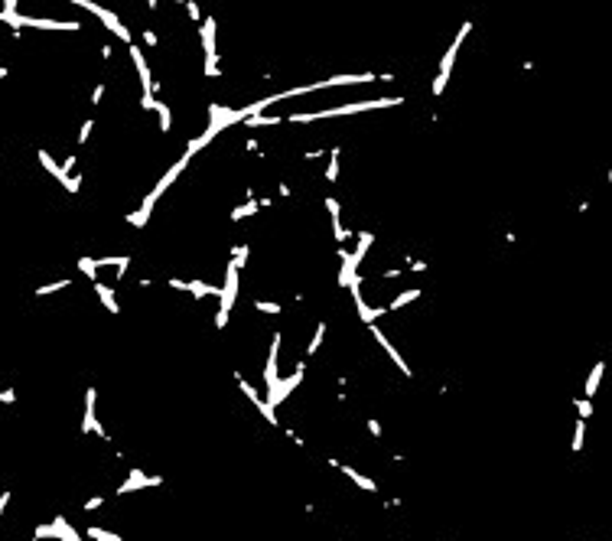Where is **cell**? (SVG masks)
I'll list each match as a JSON object with an SVG mask.
<instances>
[{
	"instance_id": "277c9868",
	"label": "cell",
	"mask_w": 612,
	"mask_h": 541,
	"mask_svg": "<svg viewBox=\"0 0 612 541\" xmlns=\"http://www.w3.org/2000/svg\"><path fill=\"white\" fill-rule=\"evenodd\" d=\"M85 398H88V404H85V424H82V430H88V434H98V437H104V440H108L104 427L98 424V418H95V401H98L95 388H88V392H85Z\"/></svg>"
},
{
	"instance_id": "e0dca14e",
	"label": "cell",
	"mask_w": 612,
	"mask_h": 541,
	"mask_svg": "<svg viewBox=\"0 0 612 541\" xmlns=\"http://www.w3.org/2000/svg\"><path fill=\"white\" fill-rule=\"evenodd\" d=\"M65 287H72V284H69V280H56V284H46V287H39L36 294H39V297H49V294H56V290H65Z\"/></svg>"
},
{
	"instance_id": "9c48e42d",
	"label": "cell",
	"mask_w": 612,
	"mask_h": 541,
	"mask_svg": "<svg viewBox=\"0 0 612 541\" xmlns=\"http://www.w3.org/2000/svg\"><path fill=\"white\" fill-rule=\"evenodd\" d=\"M202 46H206L209 62H215V20H206V30H202Z\"/></svg>"
},
{
	"instance_id": "6da1fadb",
	"label": "cell",
	"mask_w": 612,
	"mask_h": 541,
	"mask_svg": "<svg viewBox=\"0 0 612 541\" xmlns=\"http://www.w3.org/2000/svg\"><path fill=\"white\" fill-rule=\"evenodd\" d=\"M469 30H472V23H463L459 36L453 39V46L446 49V56H443V62H440V75H437V82H433V95H440V92H443V85H446L449 72H453V59H456V52H459V42L466 39V33H469Z\"/></svg>"
},
{
	"instance_id": "83f0119b",
	"label": "cell",
	"mask_w": 612,
	"mask_h": 541,
	"mask_svg": "<svg viewBox=\"0 0 612 541\" xmlns=\"http://www.w3.org/2000/svg\"><path fill=\"white\" fill-rule=\"evenodd\" d=\"M144 42H147V46H156V33L153 30H144Z\"/></svg>"
},
{
	"instance_id": "4fadbf2b",
	"label": "cell",
	"mask_w": 612,
	"mask_h": 541,
	"mask_svg": "<svg viewBox=\"0 0 612 541\" xmlns=\"http://www.w3.org/2000/svg\"><path fill=\"white\" fill-rule=\"evenodd\" d=\"M417 297H420V290H417V287H414V290H404V294H397L384 310H401L404 304H411V300H417Z\"/></svg>"
},
{
	"instance_id": "d4e9b609",
	"label": "cell",
	"mask_w": 612,
	"mask_h": 541,
	"mask_svg": "<svg viewBox=\"0 0 612 541\" xmlns=\"http://www.w3.org/2000/svg\"><path fill=\"white\" fill-rule=\"evenodd\" d=\"M590 414H593V404H590V398H586V401H580V418H583V421H586V418H590Z\"/></svg>"
},
{
	"instance_id": "1f68e13d",
	"label": "cell",
	"mask_w": 612,
	"mask_h": 541,
	"mask_svg": "<svg viewBox=\"0 0 612 541\" xmlns=\"http://www.w3.org/2000/svg\"><path fill=\"white\" fill-rule=\"evenodd\" d=\"M368 430L375 434V437H381V424H378V421H368Z\"/></svg>"
},
{
	"instance_id": "4316f807",
	"label": "cell",
	"mask_w": 612,
	"mask_h": 541,
	"mask_svg": "<svg viewBox=\"0 0 612 541\" xmlns=\"http://www.w3.org/2000/svg\"><path fill=\"white\" fill-rule=\"evenodd\" d=\"M186 10H189V16H192V20H199V4H192V0H189V4H186Z\"/></svg>"
},
{
	"instance_id": "d590c367",
	"label": "cell",
	"mask_w": 612,
	"mask_h": 541,
	"mask_svg": "<svg viewBox=\"0 0 612 541\" xmlns=\"http://www.w3.org/2000/svg\"><path fill=\"white\" fill-rule=\"evenodd\" d=\"M173 4H176V0H173Z\"/></svg>"
},
{
	"instance_id": "8fae6325",
	"label": "cell",
	"mask_w": 612,
	"mask_h": 541,
	"mask_svg": "<svg viewBox=\"0 0 612 541\" xmlns=\"http://www.w3.org/2000/svg\"><path fill=\"white\" fill-rule=\"evenodd\" d=\"M95 294L101 297V304L108 307L111 313H118V310H121V307H118V300H114V290H111V287H104V284H98V280H95Z\"/></svg>"
},
{
	"instance_id": "7a4b0ae2",
	"label": "cell",
	"mask_w": 612,
	"mask_h": 541,
	"mask_svg": "<svg viewBox=\"0 0 612 541\" xmlns=\"http://www.w3.org/2000/svg\"><path fill=\"white\" fill-rule=\"evenodd\" d=\"M277 349H280V333H274L270 359H267V365H264V381H267V398H264V401H270V398L277 395V388H280V375H277Z\"/></svg>"
},
{
	"instance_id": "f546056e",
	"label": "cell",
	"mask_w": 612,
	"mask_h": 541,
	"mask_svg": "<svg viewBox=\"0 0 612 541\" xmlns=\"http://www.w3.org/2000/svg\"><path fill=\"white\" fill-rule=\"evenodd\" d=\"M88 134H92V121H85V124H82V144L88 140Z\"/></svg>"
},
{
	"instance_id": "2e32d148",
	"label": "cell",
	"mask_w": 612,
	"mask_h": 541,
	"mask_svg": "<svg viewBox=\"0 0 612 541\" xmlns=\"http://www.w3.org/2000/svg\"><path fill=\"white\" fill-rule=\"evenodd\" d=\"M602 369H606V365L599 362V365L593 369V375L586 378V395H590V398H593V392H596V385H599V378H602Z\"/></svg>"
},
{
	"instance_id": "44dd1931",
	"label": "cell",
	"mask_w": 612,
	"mask_h": 541,
	"mask_svg": "<svg viewBox=\"0 0 612 541\" xmlns=\"http://www.w3.org/2000/svg\"><path fill=\"white\" fill-rule=\"evenodd\" d=\"M78 268H82V271L88 274V277H95V280H98V264H95L92 258H82V261H78Z\"/></svg>"
},
{
	"instance_id": "e575fe53",
	"label": "cell",
	"mask_w": 612,
	"mask_h": 541,
	"mask_svg": "<svg viewBox=\"0 0 612 541\" xmlns=\"http://www.w3.org/2000/svg\"><path fill=\"white\" fill-rule=\"evenodd\" d=\"M4 75H7V69H0V78H4Z\"/></svg>"
},
{
	"instance_id": "30bf717a",
	"label": "cell",
	"mask_w": 612,
	"mask_h": 541,
	"mask_svg": "<svg viewBox=\"0 0 612 541\" xmlns=\"http://www.w3.org/2000/svg\"><path fill=\"white\" fill-rule=\"evenodd\" d=\"M335 469H342V473L349 476V480H355V486H361V489H368V492H375V489H378V486H375V480H368V476L355 473V469H352V466H342V463H339Z\"/></svg>"
},
{
	"instance_id": "603a6c76",
	"label": "cell",
	"mask_w": 612,
	"mask_h": 541,
	"mask_svg": "<svg viewBox=\"0 0 612 541\" xmlns=\"http://www.w3.org/2000/svg\"><path fill=\"white\" fill-rule=\"evenodd\" d=\"M254 212H257V202H247V206H241V209L232 212V219H244V215H254Z\"/></svg>"
},
{
	"instance_id": "836d02e7",
	"label": "cell",
	"mask_w": 612,
	"mask_h": 541,
	"mask_svg": "<svg viewBox=\"0 0 612 541\" xmlns=\"http://www.w3.org/2000/svg\"><path fill=\"white\" fill-rule=\"evenodd\" d=\"M72 4H82V7H85V4H88V0H72Z\"/></svg>"
},
{
	"instance_id": "9a60e30c",
	"label": "cell",
	"mask_w": 612,
	"mask_h": 541,
	"mask_svg": "<svg viewBox=\"0 0 612 541\" xmlns=\"http://www.w3.org/2000/svg\"><path fill=\"white\" fill-rule=\"evenodd\" d=\"M85 535L92 541H121V535H111V531H104V528H88Z\"/></svg>"
},
{
	"instance_id": "3957f363",
	"label": "cell",
	"mask_w": 612,
	"mask_h": 541,
	"mask_svg": "<svg viewBox=\"0 0 612 541\" xmlns=\"http://www.w3.org/2000/svg\"><path fill=\"white\" fill-rule=\"evenodd\" d=\"M85 10H92L95 16H98V20L104 23V26H108V30L114 33V36H118L121 42H130V33H127V26H124L121 20H118V16H114L111 10H104V7H98V4H92V0H88V4H85Z\"/></svg>"
},
{
	"instance_id": "7c38bea8",
	"label": "cell",
	"mask_w": 612,
	"mask_h": 541,
	"mask_svg": "<svg viewBox=\"0 0 612 541\" xmlns=\"http://www.w3.org/2000/svg\"><path fill=\"white\" fill-rule=\"evenodd\" d=\"M186 290H189V294H196L199 300L209 297V294L218 297V287H212V284H206V280H189V284H186Z\"/></svg>"
},
{
	"instance_id": "ffe728a7",
	"label": "cell",
	"mask_w": 612,
	"mask_h": 541,
	"mask_svg": "<svg viewBox=\"0 0 612 541\" xmlns=\"http://www.w3.org/2000/svg\"><path fill=\"white\" fill-rule=\"evenodd\" d=\"M251 307L261 313H280V304H267V300H251Z\"/></svg>"
},
{
	"instance_id": "52a82bcc",
	"label": "cell",
	"mask_w": 612,
	"mask_h": 541,
	"mask_svg": "<svg viewBox=\"0 0 612 541\" xmlns=\"http://www.w3.org/2000/svg\"><path fill=\"white\" fill-rule=\"evenodd\" d=\"M130 59H134V66H137V72H140V85H144V95H147V98H153V78H150V69H147V62H144V56H140V49H137V46H130Z\"/></svg>"
},
{
	"instance_id": "f1b7e54d",
	"label": "cell",
	"mask_w": 612,
	"mask_h": 541,
	"mask_svg": "<svg viewBox=\"0 0 612 541\" xmlns=\"http://www.w3.org/2000/svg\"><path fill=\"white\" fill-rule=\"evenodd\" d=\"M101 95H104V88H101V85H95V92H92V101L98 104V101H101Z\"/></svg>"
},
{
	"instance_id": "484cf974",
	"label": "cell",
	"mask_w": 612,
	"mask_h": 541,
	"mask_svg": "<svg viewBox=\"0 0 612 541\" xmlns=\"http://www.w3.org/2000/svg\"><path fill=\"white\" fill-rule=\"evenodd\" d=\"M101 505H104V499H101V495H95V499H88V502H85V509L92 512V509H101Z\"/></svg>"
},
{
	"instance_id": "d6986e66",
	"label": "cell",
	"mask_w": 612,
	"mask_h": 541,
	"mask_svg": "<svg viewBox=\"0 0 612 541\" xmlns=\"http://www.w3.org/2000/svg\"><path fill=\"white\" fill-rule=\"evenodd\" d=\"M583 434H586V421H576V430H573V450H580L583 447Z\"/></svg>"
},
{
	"instance_id": "4dcf8cb0",
	"label": "cell",
	"mask_w": 612,
	"mask_h": 541,
	"mask_svg": "<svg viewBox=\"0 0 612 541\" xmlns=\"http://www.w3.org/2000/svg\"><path fill=\"white\" fill-rule=\"evenodd\" d=\"M7 502H10V492H4V495H0V518H4V509H7Z\"/></svg>"
},
{
	"instance_id": "cb8c5ba5",
	"label": "cell",
	"mask_w": 612,
	"mask_h": 541,
	"mask_svg": "<svg viewBox=\"0 0 612 541\" xmlns=\"http://www.w3.org/2000/svg\"><path fill=\"white\" fill-rule=\"evenodd\" d=\"M33 535H36V538H59V531H56V525H39Z\"/></svg>"
},
{
	"instance_id": "7402d4cb",
	"label": "cell",
	"mask_w": 612,
	"mask_h": 541,
	"mask_svg": "<svg viewBox=\"0 0 612 541\" xmlns=\"http://www.w3.org/2000/svg\"><path fill=\"white\" fill-rule=\"evenodd\" d=\"M156 114H160V131H170V108L156 104Z\"/></svg>"
},
{
	"instance_id": "ba28073f",
	"label": "cell",
	"mask_w": 612,
	"mask_h": 541,
	"mask_svg": "<svg viewBox=\"0 0 612 541\" xmlns=\"http://www.w3.org/2000/svg\"><path fill=\"white\" fill-rule=\"evenodd\" d=\"M326 209H329V222H332V232H335V242H345V238H349V235H345V228H342V222H339V199H326Z\"/></svg>"
},
{
	"instance_id": "8992f818",
	"label": "cell",
	"mask_w": 612,
	"mask_h": 541,
	"mask_svg": "<svg viewBox=\"0 0 612 541\" xmlns=\"http://www.w3.org/2000/svg\"><path fill=\"white\" fill-rule=\"evenodd\" d=\"M160 483H163V476H144V473H140V469H130V480L127 483H121V495L124 492H134V489H140V486H160Z\"/></svg>"
},
{
	"instance_id": "ac0fdd59",
	"label": "cell",
	"mask_w": 612,
	"mask_h": 541,
	"mask_svg": "<svg viewBox=\"0 0 612 541\" xmlns=\"http://www.w3.org/2000/svg\"><path fill=\"white\" fill-rule=\"evenodd\" d=\"M326 176H329V183H335V176H339V147L332 150V160H329V166H326Z\"/></svg>"
},
{
	"instance_id": "d6a6232c",
	"label": "cell",
	"mask_w": 612,
	"mask_h": 541,
	"mask_svg": "<svg viewBox=\"0 0 612 541\" xmlns=\"http://www.w3.org/2000/svg\"><path fill=\"white\" fill-rule=\"evenodd\" d=\"M147 4H150V10H156V0H147Z\"/></svg>"
},
{
	"instance_id": "5b68a950",
	"label": "cell",
	"mask_w": 612,
	"mask_h": 541,
	"mask_svg": "<svg viewBox=\"0 0 612 541\" xmlns=\"http://www.w3.org/2000/svg\"><path fill=\"white\" fill-rule=\"evenodd\" d=\"M368 330H371V336H375V339H378V345H381V349H384V352H388V356H391V359L397 362V369H401V372H404V375H411V365H407V362L401 359V352H397V349H394V345H391V342H388V336H384V333H381V330H378V326H375V323H368Z\"/></svg>"
},
{
	"instance_id": "5bb4252c",
	"label": "cell",
	"mask_w": 612,
	"mask_h": 541,
	"mask_svg": "<svg viewBox=\"0 0 612 541\" xmlns=\"http://www.w3.org/2000/svg\"><path fill=\"white\" fill-rule=\"evenodd\" d=\"M323 336H326V323H316V333H313V339H309V356L313 352H319V345H323Z\"/></svg>"
}]
</instances>
